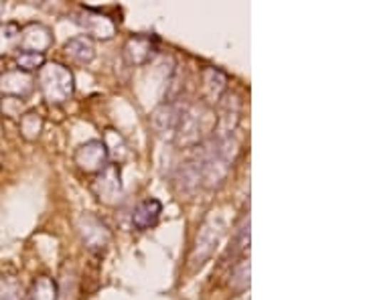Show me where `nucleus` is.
Segmentation results:
<instances>
[{
	"label": "nucleus",
	"mask_w": 365,
	"mask_h": 300,
	"mask_svg": "<svg viewBox=\"0 0 365 300\" xmlns=\"http://www.w3.org/2000/svg\"><path fill=\"white\" fill-rule=\"evenodd\" d=\"M78 160L81 162V167L86 170H93L104 167L106 160V148L102 143H90L86 146H81V150L78 152Z\"/></svg>",
	"instance_id": "f03ea898"
},
{
	"label": "nucleus",
	"mask_w": 365,
	"mask_h": 300,
	"mask_svg": "<svg viewBox=\"0 0 365 300\" xmlns=\"http://www.w3.org/2000/svg\"><path fill=\"white\" fill-rule=\"evenodd\" d=\"M160 211H163V205L158 199H144L143 203H138V207L134 209L132 222L138 229H148L158 222Z\"/></svg>",
	"instance_id": "f257e3e1"
},
{
	"label": "nucleus",
	"mask_w": 365,
	"mask_h": 300,
	"mask_svg": "<svg viewBox=\"0 0 365 300\" xmlns=\"http://www.w3.org/2000/svg\"><path fill=\"white\" fill-rule=\"evenodd\" d=\"M45 63V55L43 53H35V51H25L21 53V57H19V66L26 69V71H31V69H37Z\"/></svg>",
	"instance_id": "20e7f679"
},
{
	"label": "nucleus",
	"mask_w": 365,
	"mask_h": 300,
	"mask_svg": "<svg viewBox=\"0 0 365 300\" xmlns=\"http://www.w3.org/2000/svg\"><path fill=\"white\" fill-rule=\"evenodd\" d=\"M29 300H57V286L49 278H41L39 282L33 286V292Z\"/></svg>",
	"instance_id": "7ed1b4c3"
}]
</instances>
